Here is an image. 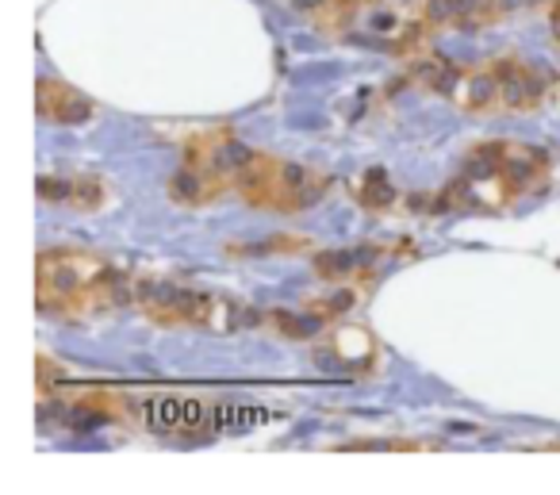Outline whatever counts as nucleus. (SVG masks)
Returning <instances> with one entry per match:
<instances>
[{
    "label": "nucleus",
    "instance_id": "412c9836",
    "mask_svg": "<svg viewBox=\"0 0 560 495\" xmlns=\"http://www.w3.org/2000/svg\"><path fill=\"white\" fill-rule=\"evenodd\" d=\"M537 449H557L560 453V441H545V446H537Z\"/></svg>",
    "mask_w": 560,
    "mask_h": 495
},
{
    "label": "nucleus",
    "instance_id": "20e7f679",
    "mask_svg": "<svg viewBox=\"0 0 560 495\" xmlns=\"http://www.w3.org/2000/svg\"><path fill=\"white\" fill-rule=\"evenodd\" d=\"M499 173H503V181L511 185V193L522 196L545 181V173H549V154H545L541 147H529V142L499 139Z\"/></svg>",
    "mask_w": 560,
    "mask_h": 495
},
{
    "label": "nucleus",
    "instance_id": "f257e3e1",
    "mask_svg": "<svg viewBox=\"0 0 560 495\" xmlns=\"http://www.w3.org/2000/svg\"><path fill=\"white\" fill-rule=\"evenodd\" d=\"M101 273H108V262L85 250H43L35 265V296H39L43 315H66L73 300L93 285Z\"/></svg>",
    "mask_w": 560,
    "mask_h": 495
},
{
    "label": "nucleus",
    "instance_id": "ddd939ff",
    "mask_svg": "<svg viewBox=\"0 0 560 495\" xmlns=\"http://www.w3.org/2000/svg\"><path fill=\"white\" fill-rule=\"evenodd\" d=\"M265 319L272 323V331L284 334V338H292V342L312 338V331H315V319L312 315H292V311H269Z\"/></svg>",
    "mask_w": 560,
    "mask_h": 495
},
{
    "label": "nucleus",
    "instance_id": "39448f33",
    "mask_svg": "<svg viewBox=\"0 0 560 495\" xmlns=\"http://www.w3.org/2000/svg\"><path fill=\"white\" fill-rule=\"evenodd\" d=\"M223 188H226L223 177L208 173L203 165L185 162L170 177V200L173 204H185V208H200V204H208V200H215V196H223Z\"/></svg>",
    "mask_w": 560,
    "mask_h": 495
},
{
    "label": "nucleus",
    "instance_id": "dca6fc26",
    "mask_svg": "<svg viewBox=\"0 0 560 495\" xmlns=\"http://www.w3.org/2000/svg\"><path fill=\"white\" fill-rule=\"evenodd\" d=\"M35 365H39V372H35V380H39V392L47 395V392H50V384L66 377V369H62V365H58L50 354H39V357H35Z\"/></svg>",
    "mask_w": 560,
    "mask_h": 495
},
{
    "label": "nucleus",
    "instance_id": "7ed1b4c3",
    "mask_svg": "<svg viewBox=\"0 0 560 495\" xmlns=\"http://www.w3.org/2000/svg\"><path fill=\"white\" fill-rule=\"evenodd\" d=\"M35 108H39L43 119H50V124H62V127L85 124V119H93V112H96L89 96H81L73 85L55 81V78L35 81Z\"/></svg>",
    "mask_w": 560,
    "mask_h": 495
},
{
    "label": "nucleus",
    "instance_id": "0eeeda50",
    "mask_svg": "<svg viewBox=\"0 0 560 495\" xmlns=\"http://www.w3.org/2000/svg\"><path fill=\"white\" fill-rule=\"evenodd\" d=\"M460 73H465V70H460V66H453L450 58H442V55H419V58H411V70H407V78H411L415 85L430 89V93L453 96V89H457Z\"/></svg>",
    "mask_w": 560,
    "mask_h": 495
},
{
    "label": "nucleus",
    "instance_id": "a211bd4d",
    "mask_svg": "<svg viewBox=\"0 0 560 495\" xmlns=\"http://www.w3.org/2000/svg\"><path fill=\"white\" fill-rule=\"evenodd\" d=\"M491 4H495V12H499V20L506 16V12H514V9H522V4H526V0H491Z\"/></svg>",
    "mask_w": 560,
    "mask_h": 495
},
{
    "label": "nucleus",
    "instance_id": "6ab92c4d",
    "mask_svg": "<svg viewBox=\"0 0 560 495\" xmlns=\"http://www.w3.org/2000/svg\"><path fill=\"white\" fill-rule=\"evenodd\" d=\"M560 24V0H549V27Z\"/></svg>",
    "mask_w": 560,
    "mask_h": 495
},
{
    "label": "nucleus",
    "instance_id": "1a4fd4ad",
    "mask_svg": "<svg viewBox=\"0 0 560 495\" xmlns=\"http://www.w3.org/2000/svg\"><path fill=\"white\" fill-rule=\"evenodd\" d=\"M353 196H358L361 208H369V211H388L392 204L399 200V188L392 185L388 173H384V170H369V173H361V177L353 181Z\"/></svg>",
    "mask_w": 560,
    "mask_h": 495
},
{
    "label": "nucleus",
    "instance_id": "9b49d317",
    "mask_svg": "<svg viewBox=\"0 0 560 495\" xmlns=\"http://www.w3.org/2000/svg\"><path fill=\"white\" fill-rule=\"evenodd\" d=\"M415 20H419L422 27H445V24H457L460 12H457V0H419L415 4Z\"/></svg>",
    "mask_w": 560,
    "mask_h": 495
},
{
    "label": "nucleus",
    "instance_id": "aec40b11",
    "mask_svg": "<svg viewBox=\"0 0 560 495\" xmlns=\"http://www.w3.org/2000/svg\"><path fill=\"white\" fill-rule=\"evenodd\" d=\"M549 32H552V43H557V47H560V24H552Z\"/></svg>",
    "mask_w": 560,
    "mask_h": 495
},
{
    "label": "nucleus",
    "instance_id": "f8f14e48",
    "mask_svg": "<svg viewBox=\"0 0 560 495\" xmlns=\"http://www.w3.org/2000/svg\"><path fill=\"white\" fill-rule=\"evenodd\" d=\"M353 300H358V292H353L350 285H342L335 296H327V300H307L304 308H307V315L319 323V319H338V315H346V311L353 308Z\"/></svg>",
    "mask_w": 560,
    "mask_h": 495
},
{
    "label": "nucleus",
    "instance_id": "9d476101",
    "mask_svg": "<svg viewBox=\"0 0 560 495\" xmlns=\"http://www.w3.org/2000/svg\"><path fill=\"white\" fill-rule=\"evenodd\" d=\"M312 269L319 280H330V285H346L350 277L361 273V262L353 250H315Z\"/></svg>",
    "mask_w": 560,
    "mask_h": 495
},
{
    "label": "nucleus",
    "instance_id": "6e6552de",
    "mask_svg": "<svg viewBox=\"0 0 560 495\" xmlns=\"http://www.w3.org/2000/svg\"><path fill=\"white\" fill-rule=\"evenodd\" d=\"M335 357H338V365H346V369L369 372L376 361L373 331H365V326H346V331L335 338Z\"/></svg>",
    "mask_w": 560,
    "mask_h": 495
},
{
    "label": "nucleus",
    "instance_id": "423d86ee",
    "mask_svg": "<svg viewBox=\"0 0 560 495\" xmlns=\"http://www.w3.org/2000/svg\"><path fill=\"white\" fill-rule=\"evenodd\" d=\"M453 104L460 112H472V116H483V112L499 108V78L491 66H480V70H465L453 89Z\"/></svg>",
    "mask_w": 560,
    "mask_h": 495
},
{
    "label": "nucleus",
    "instance_id": "2eb2a0df",
    "mask_svg": "<svg viewBox=\"0 0 560 495\" xmlns=\"http://www.w3.org/2000/svg\"><path fill=\"white\" fill-rule=\"evenodd\" d=\"M35 193L47 204H73V177H39Z\"/></svg>",
    "mask_w": 560,
    "mask_h": 495
},
{
    "label": "nucleus",
    "instance_id": "4468645a",
    "mask_svg": "<svg viewBox=\"0 0 560 495\" xmlns=\"http://www.w3.org/2000/svg\"><path fill=\"white\" fill-rule=\"evenodd\" d=\"M104 204V185L96 177H73V208L93 211Z\"/></svg>",
    "mask_w": 560,
    "mask_h": 495
},
{
    "label": "nucleus",
    "instance_id": "4be33fe9",
    "mask_svg": "<svg viewBox=\"0 0 560 495\" xmlns=\"http://www.w3.org/2000/svg\"><path fill=\"white\" fill-rule=\"evenodd\" d=\"M358 4H373V0H358Z\"/></svg>",
    "mask_w": 560,
    "mask_h": 495
},
{
    "label": "nucleus",
    "instance_id": "f3484780",
    "mask_svg": "<svg viewBox=\"0 0 560 495\" xmlns=\"http://www.w3.org/2000/svg\"><path fill=\"white\" fill-rule=\"evenodd\" d=\"M327 4H330V0H296V9H300V12H307L312 20L319 16V12L327 9Z\"/></svg>",
    "mask_w": 560,
    "mask_h": 495
},
{
    "label": "nucleus",
    "instance_id": "f03ea898",
    "mask_svg": "<svg viewBox=\"0 0 560 495\" xmlns=\"http://www.w3.org/2000/svg\"><path fill=\"white\" fill-rule=\"evenodd\" d=\"M491 70L499 78V108L511 112V116H526V112L541 108V101L549 96L545 78L522 58H495Z\"/></svg>",
    "mask_w": 560,
    "mask_h": 495
}]
</instances>
